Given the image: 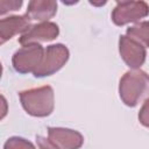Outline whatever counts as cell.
<instances>
[{
  "instance_id": "cell-10",
  "label": "cell",
  "mask_w": 149,
  "mask_h": 149,
  "mask_svg": "<svg viewBox=\"0 0 149 149\" xmlns=\"http://www.w3.org/2000/svg\"><path fill=\"white\" fill-rule=\"evenodd\" d=\"M57 12V2L52 0H31L28 3L26 15L30 20L48 22Z\"/></svg>"
},
{
  "instance_id": "cell-14",
  "label": "cell",
  "mask_w": 149,
  "mask_h": 149,
  "mask_svg": "<svg viewBox=\"0 0 149 149\" xmlns=\"http://www.w3.org/2000/svg\"><path fill=\"white\" fill-rule=\"evenodd\" d=\"M22 6V1H0V13L3 15L9 10H17Z\"/></svg>"
},
{
  "instance_id": "cell-2",
  "label": "cell",
  "mask_w": 149,
  "mask_h": 149,
  "mask_svg": "<svg viewBox=\"0 0 149 149\" xmlns=\"http://www.w3.org/2000/svg\"><path fill=\"white\" fill-rule=\"evenodd\" d=\"M20 101L29 115L37 118L48 116L55 107L54 90L49 85L24 90L20 92Z\"/></svg>"
},
{
  "instance_id": "cell-11",
  "label": "cell",
  "mask_w": 149,
  "mask_h": 149,
  "mask_svg": "<svg viewBox=\"0 0 149 149\" xmlns=\"http://www.w3.org/2000/svg\"><path fill=\"white\" fill-rule=\"evenodd\" d=\"M126 36L141 43L143 47H149V21H142L129 27Z\"/></svg>"
},
{
  "instance_id": "cell-13",
  "label": "cell",
  "mask_w": 149,
  "mask_h": 149,
  "mask_svg": "<svg viewBox=\"0 0 149 149\" xmlns=\"http://www.w3.org/2000/svg\"><path fill=\"white\" fill-rule=\"evenodd\" d=\"M139 121L141 125L149 128V99H147L143 102V105L139 112Z\"/></svg>"
},
{
  "instance_id": "cell-15",
  "label": "cell",
  "mask_w": 149,
  "mask_h": 149,
  "mask_svg": "<svg viewBox=\"0 0 149 149\" xmlns=\"http://www.w3.org/2000/svg\"><path fill=\"white\" fill-rule=\"evenodd\" d=\"M36 142H37V146H38L40 149H59L55 144H52L49 141V139H45V137H42V136H37Z\"/></svg>"
},
{
  "instance_id": "cell-12",
  "label": "cell",
  "mask_w": 149,
  "mask_h": 149,
  "mask_svg": "<svg viewBox=\"0 0 149 149\" xmlns=\"http://www.w3.org/2000/svg\"><path fill=\"white\" fill-rule=\"evenodd\" d=\"M3 149H35V146L23 137L13 136L5 142Z\"/></svg>"
},
{
  "instance_id": "cell-5",
  "label": "cell",
  "mask_w": 149,
  "mask_h": 149,
  "mask_svg": "<svg viewBox=\"0 0 149 149\" xmlns=\"http://www.w3.org/2000/svg\"><path fill=\"white\" fill-rule=\"evenodd\" d=\"M149 14V5L146 1H118L113 12L112 21L116 26L136 22Z\"/></svg>"
},
{
  "instance_id": "cell-1",
  "label": "cell",
  "mask_w": 149,
  "mask_h": 149,
  "mask_svg": "<svg viewBox=\"0 0 149 149\" xmlns=\"http://www.w3.org/2000/svg\"><path fill=\"white\" fill-rule=\"evenodd\" d=\"M119 94L122 102L129 107L146 101L149 99V74L140 69L127 71L120 79Z\"/></svg>"
},
{
  "instance_id": "cell-9",
  "label": "cell",
  "mask_w": 149,
  "mask_h": 149,
  "mask_svg": "<svg viewBox=\"0 0 149 149\" xmlns=\"http://www.w3.org/2000/svg\"><path fill=\"white\" fill-rule=\"evenodd\" d=\"M30 19L24 15H12L0 21V43L3 44L16 34H24L30 27Z\"/></svg>"
},
{
  "instance_id": "cell-8",
  "label": "cell",
  "mask_w": 149,
  "mask_h": 149,
  "mask_svg": "<svg viewBox=\"0 0 149 149\" xmlns=\"http://www.w3.org/2000/svg\"><path fill=\"white\" fill-rule=\"evenodd\" d=\"M59 34V28L55 22H40L33 24L24 34L21 35L19 42L22 45L38 42H48L55 40Z\"/></svg>"
},
{
  "instance_id": "cell-7",
  "label": "cell",
  "mask_w": 149,
  "mask_h": 149,
  "mask_svg": "<svg viewBox=\"0 0 149 149\" xmlns=\"http://www.w3.org/2000/svg\"><path fill=\"white\" fill-rule=\"evenodd\" d=\"M48 139L59 149H79L84 143V137L78 130L62 127H49Z\"/></svg>"
},
{
  "instance_id": "cell-4",
  "label": "cell",
  "mask_w": 149,
  "mask_h": 149,
  "mask_svg": "<svg viewBox=\"0 0 149 149\" xmlns=\"http://www.w3.org/2000/svg\"><path fill=\"white\" fill-rule=\"evenodd\" d=\"M69 49L62 43L51 44L47 47V49L44 50L43 61L34 72V76L36 78H43L56 73L65 65L69 59Z\"/></svg>"
},
{
  "instance_id": "cell-6",
  "label": "cell",
  "mask_w": 149,
  "mask_h": 149,
  "mask_svg": "<svg viewBox=\"0 0 149 149\" xmlns=\"http://www.w3.org/2000/svg\"><path fill=\"white\" fill-rule=\"evenodd\" d=\"M119 52L123 62L133 70H139L146 61V47L141 43L121 35L119 38Z\"/></svg>"
},
{
  "instance_id": "cell-3",
  "label": "cell",
  "mask_w": 149,
  "mask_h": 149,
  "mask_svg": "<svg viewBox=\"0 0 149 149\" xmlns=\"http://www.w3.org/2000/svg\"><path fill=\"white\" fill-rule=\"evenodd\" d=\"M44 50L38 43L23 45L13 55L12 64L14 70L19 73H34L43 61Z\"/></svg>"
}]
</instances>
